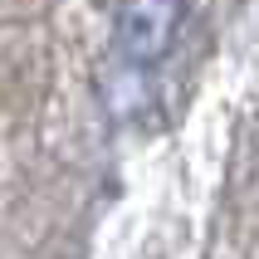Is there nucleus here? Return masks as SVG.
I'll return each mask as SVG.
<instances>
[{"mask_svg": "<svg viewBox=\"0 0 259 259\" xmlns=\"http://www.w3.org/2000/svg\"><path fill=\"white\" fill-rule=\"evenodd\" d=\"M186 25V5L176 0H137L113 10V54L127 69H152L171 54L176 34Z\"/></svg>", "mask_w": 259, "mask_h": 259, "instance_id": "nucleus-1", "label": "nucleus"}, {"mask_svg": "<svg viewBox=\"0 0 259 259\" xmlns=\"http://www.w3.org/2000/svg\"><path fill=\"white\" fill-rule=\"evenodd\" d=\"M103 93H108V103H113L117 117H132L147 98H152V88L142 83V69H127V64H117L113 78H103Z\"/></svg>", "mask_w": 259, "mask_h": 259, "instance_id": "nucleus-2", "label": "nucleus"}]
</instances>
